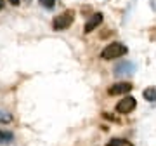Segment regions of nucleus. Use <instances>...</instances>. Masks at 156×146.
I'll return each instance as SVG.
<instances>
[{"label": "nucleus", "instance_id": "5", "mask_svg": "<svg viewBox=\"0 0 156 146\" xmlns=\"http://www.w3.org/2000/svg\"><path fill=\"white\" fill-rule=\"evenodd\" d=\"M132 89H134V87H132L130 82H120V84L111 85V87L108 89V92L111 96H120V94H128Z\"/></svg>", "mask_w": 156, "mask_h": 146}, {"label": "nucleus", "instance_id": "12", "mask_svg": "<svg viewBox=\"0 0 156 146\" xmlns=\"http://www.w3.org/2000/svg\"><path fill=\"white\" fill-rule=\"evenodd\" d=\"M9 4H11V5H14V7H17L19 4H21V0H9Z\"/></svg>", "mask_w": 156, "mask_h": 146}, {"label": "nucleus", "instance_id": "4", "mask_svg": "<svg viewBox=\"0 0 156 146\" xmlns=\"http://www.w3.org/2000/svg\"><path fill=\"white\" fill-rule=\"evenodd\" d=\"M135 106H137V101H135V97L132 96H125L122 101L116 103V111L122 113V115H127V113L134 111Z\"/></svg>", "mask_w": 156, "mask_h": 146}, {"label": "nucleus", "instance_id": "1", "mask_svg": "<svg viewBox=\"0 0 156 146\" xmlns=\"http://www.w3.org/2000/svg\"><path fill=\"white\" fill-rule=\"evenodd\" d=\"M127 52H128L127 45H123L122 42H111L109 45H106V47L101 51V59L111 61V59H118V57L125 56Z\"/></svg>", "mask_w": 156, "mask_h": 146}, {"label": "nucleus", "instance_id": "7", "mask_svg": "<svg viewBox=\"0 0 156 146\" xmlns=\"http://www.w3.org/2000/svg\"><path fill=\"white\" fill-rule=\"evenodd\" d=\"M14 139V134L11 130H0V144H9Z\"/></svg>", "mask_w": 156, "mask_h": 146}, {"label": "nucleus", "instance_id": "13", "mask_svg": "<svg viewBox=\"0 0 156 146\" xmlns=\"http://www.w3.org/2000/svg\"><path fill=\"white\" fill-rule=\"evenodd\" d=\"M4 7H5V2H4V0H0V11H2Z\"/></svg>", "mask_w": 156, "mask_h": 146}, {"label": "nucleus", "instance_id": "11", "mask_svg": "<svg viewBox=\"0 0 156 146\" xmlns=\"http://www.w3.org/2000/svg\"><path fill=\"white\" fill-rule=\"evenodd\" d=\"M56 0H40V5H44L45 9H52Z\"/></svg>", "mask_w": 156, "mask_h": 146}, {"label": "nucleus", "instance_id": "2", "mask_svg": "<svg viewBox=\"0 0 156 146\" xmlns=\"http://www.w3.org/2000/svg\"><path fill=\"white\" fill-rule=\"evenodd\" d=\"M73 21H75V11H66L52 21V28L56 31H62V30L69 28L73 24Z\"/></svg>", "mask_w": 156, "mask_h": 146}, {"label": "nucleus", "instance_id": "10", "mask_svg": "<svg viewBox=\"0 0 156 146\" xmlns=\"http://www.w3.org/2000/svg\"><path fill=\"white\" fill-rule=\"evenodd\" d=\"M125 143H127L125 139H120V137H113V139H109V141L106 143V146H125Z\"/></svg>", "mask_w": 156, "mask_h": 146}, {"label": "nucleus", "instance_id": "6", "mask_svg": "<svg viewBox=\"0 0 156 146\" xmlns=\"http://www.w3.org/2000/svg\"><path fill=\"white\" fill-rule=\"evenodd\" d=\"M102 12H97V14H94V16H90L89 17V21L85 23V28H83V31L85 33H92L97 26H99L101 23H102Z\"/></svg>", "mask_w": 156, "mask_h": 146}, {"label": "nucleus", "instance_id": "8", "mask_svg": "<svg viewBox=\"0 0 156 146\" xmlns=\"http://www.w3.org/2000/svg\"><path fill=\"white\" fill-rule=\"evenodd\" d=\"M142 96H144L146 101H156V89L154 87H147V89H144V92H142Z\"/></svg>", "mask_w": 156, "mask_h": 146}, {"label": "nucleus", "instance_id": "9", "mask_svg": "<svg viewBox=\"0 0 156 146\" xmlns=\"http://www.w3.org/2000/svg\"><path fill=\"white\" fill-rule=\"evenodd\" d=\"M12 122V115L9 111H2L0 110V124H11Z\"/></svg>", "mask_w": 156, "mask_h": 146}, {"label": "nucleus", "instance_id": "14", "mask_svg": "<svg viewBox=\"0 0 156 146\" xmlns=\"http://www.w3.org/2000/svg\"><path fill=\"white\" fill-rule=\"evenodd\" d=\"M26 2H28V4H30V2H31V0H26Z\"/></svg>", "mask_w": 156, "mask_h": 146}, {"label": "nucleus", "instance_id": "3", "mask_svg": "<svg viewBox=\"0 0 156 146\" xmlns=\"http://www.w3.org/2000/svg\"><path fill=\"white\" fill-rule=\"evenodd\" d=\"M135 71V64L132 61H120L115 66L113 70V75L116 77V78H122V77H128V75H132Z\"/></svg>", "mask_w": 156, "mask_h": 146}]
</instances>
